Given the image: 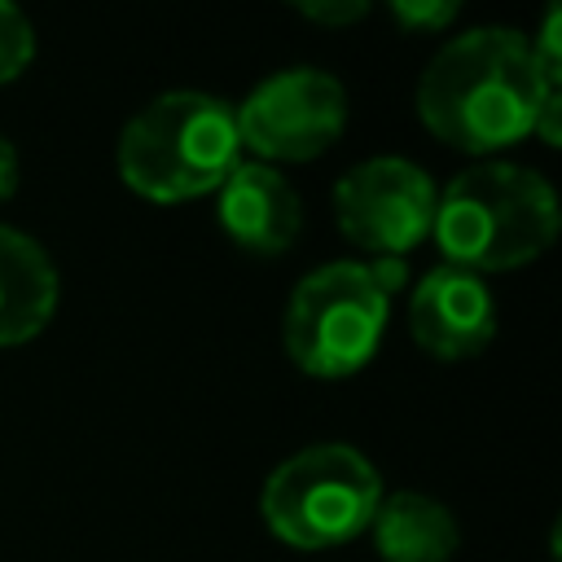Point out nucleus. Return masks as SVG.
Segmentation results:
<instances>
[{
	"instance_id": "f257e3e1",
	"label": "nucleus",
	"mask_w": 562,
	"mask_h": 562,
	"mask_svg": "<svg viewBox=\"0 0 562 562\" xmlns=\"http://www.w3.org/2000/svg\"><path fill=\"white\" fill-rule=\"evenodd\" d=\"M544 92L527 40L509 26H474L448 40L417 83V114L426 132L465 154H496L536 132Z\"/></svg>"
},
{
	"instance_id": "f03ea898",
	"label": "nucleus",
	"mask_w": 562,
	"mask_h": 562,
	"mask_svg": "<svg viewBox=\"0 0 562 562\" xmlns=\"http://www.w3.org/2000/svg\"><path fill=\"white\" fill-rule=\"evenodd\" d=\"M430 237L443 263L479 277L531 263L558 237V193L536 167L474 162L435 193Z\"/></svg>"
},
{
	"instance_id": "7ed1b4c3",
	"label": "nucleus",
	"mask_w": 562,
	"mask_h": 562,
	"mask_svg": "<svg viewBox=\"0 0 562 562\" xmlns=\"http://www.w3.org/2000/svg\"><path fill=\"white\" fill-rule=\"evenodd\" d=\"M237 162V105L193 88L154 97L119 136V176L149 202H189L215 193Z\"/></svg>"
},
{
	"instance_id": "20e7f679",
	"label": "nucleus",
	"mask_w": 562,
	"mask_h": 562,
	"mask_svg": "<svg viewBox=\"0 0 562 562\" xmlns=\"http://www.w3.org/2000/svg\"><path fill=\"white\" fill-rule=\"evenodd\" d=\"M382 501V479L351 443H312L285 457L259 496L263 522L294 549H329L360 531Z\"/></svg>"
},
{
	"instance_id": "39448f33",
	"label": "nucleus",
	"mask_w": 562,
	"mask_h": 562,
	"mask_svg": "<svg viewBox=\"0 0 562 562\" xmlns=\"http://www.w3.org/2000/svg\"><path fill=\"white\" fill-rule=\"evenodd\" d=\"M391 294L360 259H334L312 268L285 303L281 342L290 360L312 378H347L364 369L386 334Z\"/></svg>"
},
{
	"instance_id": "423d86ee",
	"label": "nucleus",
	"mask_w": 562,
	"mask_h": 562,
	"mask_svg": "<svg viewBox=\"0 0 562 562\" xmlns=\"http://www.w3.org/2000/svg\"><path fill=\"white\" fill-rule=\"evenodd\" d=\"M347 127V92L329 70L290 66L268 75L237 105L241 149L272 162H307L325 154Z\"/></svg>"
},
{
	"instance_id": "0eeeda50",
	"label": "nucleus",
	"mask_w": 562,
	"mask_h": 562,
	"mask_svg": "<svg viewBox=\"0 0 562 562\" xmlns=\"http://www.w3.org/2000/svg\"><path fill=\"white\" fill-rule=\"evenodd\" d=\"M435 193L439 189L417 162L378 154L334 184V215L342 237L369 250V259H404L430 237Z\"/></svg>"
},
{
	"instance_id": "6e6552de",
	"label": "nucleus",
	"mask_w": 562,
	"mask_h": 562,
	"mask_svg": "<svg viewBox=\"0 0 562 562\" xmlns=\"http://www.w3.org/2000/svg\"><path fill=\"white\" fill-rule=\"evenodd\" d=\"M408 334L435 360L479 356L496 338V299L479 272L439 263L408 299Z\"/></svg>"
},
{
	"instance_id": "1a4fd4ad",
	"label": "nucleus",
	"mask_w": 562,
	"mask_h": 562,
	"mask_svg": "<svg viewBox=\"0 0 562 562\" xmlns=\"http://www.w3.org/2000/svg\"><path fill=\"white\" fill-rule=\"evenodd\" d=\"M215 198L224 233L250 255H285L303 228V202L294 184L268 162H237Z\"/></svg>"
},
{
	"instance_id": "9d476101",
	"label": "nucleus",
	"mask_w": 562,
	"mask_h": 562,
	"mask_svg": "<svg viewBox=\"0 0 562 562\" xmlns=\"http://www.w3.org/2000/svg\"><path fill=\"white\" fill-rule=\"evenodd\" d=\"M57 307V268L22 228L0 224V347L35 338Z\"/></svg>"
},
{
	"instance_id": "9b49d317",
	"label": "nucleus",
	"mask_w": 562,
	"mask_h": 562,
	"mask_svg": "<svg viewBox=\"0 0 562 562\" xmlns=\"http://www.w3.org/2000/svg\"><path fill=\"white\" fill-rule=\"evenodd\" d=\"M369 531L386 562H448L461 544L457 514L430 492H413V487L391 496L382 492Z\"/></svg>"
},
{
	"instance_id": "f8f14e48",
	"label": "nucleus",
	"mask_w": 562,
	"mask_h": 562,
	"mask_svg": "<svg viewBox=\"0 0 562 562\" xmlns=\"http://www.w3.org/2000/svg\"><path fill=\"white\" fill-rule=\"evenodd\" d=\"M35 57V31L26 13L9 0H0V83L18 79Z\"/></svg>"
},
{
	"instance_id": "ddd939ff",
	"label": "nucleus",
	"mask_w": 562,
	"mask_h": 562,
	"mask_svg": "<svg viewBox=\"0 0 562 562\" xmlns=\"http://www.w3.org/2000/svg\"><path fill=\"white\" fill-rule=\"evenodd\" d=\"M558 4H549L544 9V22H540V35L527 44V53H531V70H536V79H540V88L544 92H562V75H558Z\"/></svg>"
},
{
	"instance_id": "4468645a",
	"label": "nucleus",
	"mask_w": 562,
	"mask_h": 562,
	"mask_svg": "<svg viewBox=\"0 0 562 562\" xmlns=\"http://www.w3.org/2000/svg\"><path fill=\"white\" fill-rule=\"evenodd\" d=\"M391 13H395L400 26L430 35V31H443L457 18V0H395Z\"/></svg>"
},
{
	"instance_id": "2eb2a0df",
	"label": "nucleus",
	"mask_w": 562,
	"mask_h": 562,
	"mask_svg": "<svg viewBox=\"0 0 562 562\" xmlns=\"http://www.w3.org/2000/svg\"><path fill=\"white\" fill-rule=\"evenodd\" d=\"M294 9L316 26H351V22H360L369 13L364 0H299Z\"/></svg>"
},
{
	"instance_id": "dca6fc26",
	"label": "nucleus",
	"mask_w": 562,
	"mask_h": 562,
	"mask_svg": "<svg viewBox=\"0 0 562 562\" xmlns=\"http://www.w3.org/2000/svg\"><path fill=\"white\" fill-rule=\"evenodd\" d=\"M13 189H18V154H13V145L0 136V202H9Z\"/></svg>"
}]
</instances>
